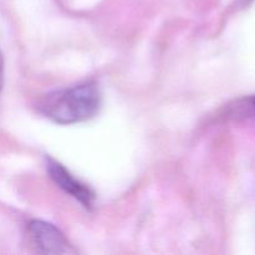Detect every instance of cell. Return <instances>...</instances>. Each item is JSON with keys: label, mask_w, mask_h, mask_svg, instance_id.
<instances>
[{"label": "cell", "mask_w": 255, "mask_h": 255, "mask_svg": "<svg viewBox=\"0 0 255 255\" xmlns=\"http://www.w3.org/2000/svg\"><path fill=\"white\" fill-rule=\"evenodd\" d=\"M101 95L94 84H82L71 89L49 94L40 105L46 117L61 125L86 121L97 114Z\"/></svg>", "instance_id": "6da1fadb"}, {"label": "cell", "mask_w": 255, "mask_h": 255, "mask_svg": "<svg viewBox=\"0 0 255 255\" xmlns=\"http://www.w3.org/2000/svg\"><path fill=\"white\" fill-rule=\"evenodd\" d=\"M29 233L37 252L44 254H65L69 252V242L52 224L44 221H32Z\"/></svg>", "instance_id": "7a4b0ae2"}, {"label": "cell", "mask_w": 255, "mask_h": 255, "mask_svg": "<svg viewBox=\"0 0 255 255\" xmlns=\"http://www.w3.org/2000/svg\"><path fill=\"white\" fill-rule=\"evenodd\" d=\"M47 172L52 181L60 187L64 192L69 193L70 196L74 197L76 201H79L86 208L92 206V202L95 199V194L92 193L91 189L82 184L81 182L77 181L64 166L55 161H49L47 163Z\"/></svg>", "instance_id": "3957f363"}, {"label": "cell", "mask_w": 255, "mask_h": 255, "mask_svg": "<svg viewBox=\"0 0 255 255\" xmlns=\"http://www.w3.org/2000/svg\"><path fill=\"white\" fill-rule=\"evenodd\" d=\"M247 102H248L249 109H252L253 111H255V95H254V96H252L251 99H248V101H247Z\"/></svg>", "instance_id": "277c9868"}, {"label": "cell", "mask_w": 255, "mask_h": 255, "mask_svg": "<svg viewBox=\"0 0 255 255\" xmlns=\"http://www.w3.org/2000/svg\"><path fill=\"white\" fill-rule=\"evenodd\" d=\"M2 56H1V52H0V89H1V84H2V69H4V66H2Z\"/></svg>", "instance_id": "5b68a950"}]
</instances>
